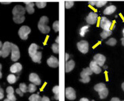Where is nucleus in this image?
<instances>
[{
    "label": "nucleus",
    "instance_id": "obj_54",
    "mask_svg": "<svg viewBox=\"0 0 124 101\" xmlns=\"http://www.w3.org/2000/svg\"><path fill=\"white\" fill-rule=\"evenodd\" d=\"M123 35H124V28L123 29Z\"/></svg>",
    "mask_w": 124,
    "mask_h": 101
},
{
    "label": "nucleus",
    "instance_id": "obj_2",
    "mask_svg": "<svg viewBox=\"0 0 124 101\" xmlns=\"http://www.w3.org/2000/svg\"><path fill=\"white\" fill-rule=\"evenodd\" d=\"M49 22V18L45 16H42L38 23V28L41 33L44 34H47L50 31V27L47 25Z\"/></svg>",
    "mask_w": 124,
    "mask_h": 101
},
{
    "label": "nucleus",
    "instance_id": "obj_27",
    "mask_svg": "<svg viewBox=\"0 0 124 101\" xmlns=\"http://www.w3.org/2000/svg\"><path fill=\"white\" fill-rule=\"evenodd\" d=\"M88 29H89V27L88 26H84V27H82L80 28V35L81 37H84L85 34L86 33V32H88Z\"/></svg>",
    "mask_w": 124,
    "mask_h": 101
},
{
    "label": "nucleus",
    "instance_id": "obj_46",
    "mask_svg": "<svg viewBox=\"0 0 124 101\" xmlns=\"http://www.w3.org/2000/svg\"><path fill=\"white\" fill-rule=\"evenodd\" d=\"M121 44H122V45L124 46V37L121 39Z\"/></svg>",
    "mask_w": 124,
    "mask_h": 101
},
{
    "label": "nucleus",
    "instance_id": "obj_36",
    "mask_svg": "<svg viewBox=\"0 0 124 101\" xmlns=\"http://www.w3.org/2000/svg\"><path fill=\"white\" fill-rule=\"evenodd\" d=\"M6 92L8 93V94H12L14 92V88L12 86H8L6 88Z\"/></svg>",
    "mask_w": 124,
    "mask_h": 101
},
{
    "label": "nucleus",
    "instance_id": "obj_52",
    "mask_svg": "<svg viewBox=\"0 0 124 101\" xmlns=\"http://www.w3.org/2000/svg\"><path fill=\"white\" fill-rule=\"evenodd\" d=\"M3 101H9V100H8V99L7 98V99H5Z\"/></svg>",
    "mask_w": 124,
    "mask_h": 101
},
{
    "label": "nucleus",
    "instance_id": "obj_22",
    "mask_svg": "<svg viewBox=\"0 0 124 101\" xmlns=\"http://www.w3.org/2000/svg\"><path fill=\"white\" fill-rule=\"evenodd\" d=\"M16 80H17V77L14 74H10V75H9L7 77V81L10 84L14 83L16 82Z\"/></svg>",
    "mask_w": 124,
    "mask_h": 101
},
{
    "label": "nucleus",
    "instance_id": "obj_16",
    "mask_svg": "<svg viewBox=\"0 0 124 101\" xmlns=\"http://www.w3.org/2000/svg\"><path fill=\"white\" fill-rule=\"evenodd\" d=\"M75 62L73 60H70L65 63V72L69 73L74 69Z\"/></svg>",
    "mask_w": 124,
    "mask_h": 101
},
{
    "label": "nucleus",
    "instance_id": "obj_30",
    "mask_svg": "<svg viewBox=\"0 0 124 101\" xmlns=\"http://www.w3.org/2000/svg\"><path fill=\"white\" fill-rule=\"evenodd\" d=\"M19 88L20 89V90H21L23 93H26V92H27V91H28V87H27L25 83H22L20 84Z\"/></svg>",
    "mask_w": 124,
    "mask_h": 101
},
{
    "label": "nucleus",
    "instance_id": "obj_1",
    "mask_svg": "<svg viewBox=\"0 0 124 101\" xmlns=\"http://www.w3.org/2000/svg\"><path fill=\"white\" fill-rule=\"evenodd\" d=\"M25 12L26 9L20 5L16 6L12 10L13 20L16 24H21L25 20Z\"/></svg>",
    "mask_w": 124,
    "mask_h": 101
},
{
    "label": "nucleus",
    "instance_id": "obj_39",
    "mask_svg": "<svg viewBox=\"0 0 124 101\" xmlns=\"http://www.w3.org/2000/svg\"><path fill=\"white\" fill-rule=\"evenodd\" d=\"M16 93L18 94H19L20 96H23V94H24V93L20 90V88H18L16 89Z\"/></svg>",
    "mask_w": 124,
    "mask_h": 101
},
{
    "label": "nucleus",
    "instance_id": "obj_28",
    "mask_svg": "<svg viewBox=\"0 0 124 101\" xmlns=\"http://www.w3.org/2000/svg\"><path fill=\"white\" fill-rule=\"evenodd\" d=\"M106 44L108 46H114L117 44V41L115 38H111L106 42Z\"/></svg>",
    "mask_w": 124,
    "mask_h": 101
},
{
    "label": "nucleus",
    "instance_id": "obj_40",
    "mask_svg": "<svg viewBox=\"0 0 124 101\" xmlns=\"http://www.w3.org/2000/svg\"><path fill=\"white\" fill-rule=\"evenodd\" d=\"M41 101H50V99L47 96H43L41 98Z\"/></svg>",
    "mask_w": 124,
    "mask_h": 101
},
{
    "label": "nucleus",
    "instance_id": "obj_13",
    "mask_svg": "<svg viewBox=\"0 0 124 101\" xmlns=\"http://www.w3.org/2000/svg\"><path fill=\"white\" fill-rule=\"evenodd\" d=\"M29 80H30V82H31L36 85H39L41 83V81H40L39 76L36 73H31L29 75Z\"/></svg>",
    "mask_w": 124,
    "mask_h": 101
},
{
    "label": "nucleus",
    "instance_id": "obj_12",
    "mask_svg": "<svg viewBox=\"0 0 124 101\" xmlns=\"http://www.w3.org/2000/svg\"><path fill=\"white\" fill-rule=\"evenodd\" d=\"M46 63L50 67H52V68H57L59 66V60L53 56H51L50 58H49Z\"/></svg>",
    "mask_w": 124,
    "mask_h": 101
},
{
    "label": "nucleus",
    "instance_id": "obj_21",
    "mask_svg": "<svg viewBox=\"0 0 124 101\" xmlns=\"http://www.w3.org/2000/svg\"><path fill=\"white\" fill-rule=\"evenodd\" d=\"M108 90L107 88H105V89H103L101 91L99 92V94L100 98H101V99H104V98H107V96H108Z\"/></svg>",
    "mask_w": 124,
    "mask_h": 101
},
{
    "label": "nucleus",
    "instance_id": "obj_29",
    "mask_svg": "<svg viewBox=\"0 0 124 101\" xmlns=\"http://www.w3.org/2000/svg\"><path fill=\"white\" fill-rule=\"evenodd\" d=\"M37 90V87H36V85L34 84V83H31L30 85H28V91L31 93H32V92H34Z\"/></svg>",
    "mask_w": 124,
    "mask_h": 101
},
{
    "label": "nucleus",
    "instance_id": "obj_10",
    "mask_svg": "<svg viewBox=\"0 0 124 101\" xmlns=\"http://www.w3.org/2000/svg\"><path fill=\"white\" fill-rule=\"evenodd\" d=\"M97 19H98L97 14L94 12H90L88 14V15L86 16V20L89 25H94L96 22Z\"/></svg>",
    "mask_w": 124,
    "mask_h": 101
},
{
    "label": "nucleus",
    "instance_id": "obj_4",
    "mask_svg": "<svg viewBox=\"0 0 124 101\" xmlns=\"http://www.w3.org/2000/svg\"><path fill=\"white\" fill-rule=\"evenodd\" d=\"M31 29L28 26H22L18 31L19 37L22 40H26L28 39V35L31 33Z\"/></svg>",
    "mask_w": 124,
    "mask_h": 101
},
{
    "label": "nucleus",
    "instance_id": "obj_9",
    "mask_svg": "<svg viewBox=\"0 0 124 101\" xmlns=\"http://www.w3.org/2000/svg\"><path fill=\"white\" fill-rule=\"evenodd\" d=\"M111 26V22L107 19L106 17H102L101 19V22H100V27L103 29V30H110Z\"/></svg>",
    "mask_w": 124,
    "mask_h": 101
},
{
    "label": "nucleus",
    "instance_id": "obj_51",
    "mask_svg": "<svg viewBox=\"0 0 124 101\" xmlns=\"http://www.w3.org/2000/svg\"><path fill=\"white\" fill-rule=\"evenodd\" d=\"M1 68H2V66H1V64H0V71H1Z\"/></svg>",
    "mask_w": 124,
    "mask_h": 101
},
{
    "label": "nucleus",
    "instance_id": "obj_6",
    "mask_svg": "<svg viewBox=\"0 0 124 101\" xmlns=\"http://www.w3.org/2000/svg\"><path fill=\"white\" fill-rule=\"evenodd\" d=\"M12 55H11V60L14 62H16L17 60H19L20 57V53L18 47L16 45L12 44Z\"/></svg>",
    "mask_w": 124,
    "mask_h": 101
},
{
    "label": "nucleus",
    "instance_id": "obj_48",
    "mask_svg": "<svg viewBox=\"0 0 124 101\" xmlns=\"http://www.w3.org/2000/svg\"><path fill=\"white\" fill-rule=\"evenodd\" d=\"M3 46V45H2V43H1V41H0V50H1V47Z\"/></svg>",
    "mask_w": 124,
    "mask_h": 101
},
{
    "label": "nucleus",
    "instance_id": "obj_25",
    "mask_svg": "<svg viewBox=\"0 0 124 101\" xmlns=\"http://www.w3.org/2000/svg\"><path fill=\"white\" fill-rule=\"evenodd\" d=\"M112 34V31L111 30H103V31L101 33V37L102 39H106L107 37H109Z\"/></svg>",
    "mask_w": 124,
    "mask_h": 101
},
{
    "label": "nucleus",
    "instance_id": "obj_53",
    "mask_svg": "<svg viewBox=\"0 0 124 101\" xmlns=\"http://www.w3.org/2000/svg\"><path fill=\"white\" fill-rule=\"evenodd\" d=\"M0 56H1V51L0 50Z\"/></svg>",
    "mask_w": 124,
    "mask_h": 101
},
{
    "label": "nucleus",
    "instance_id": "obj_26",
    "mask_svg": "<svg viewBox=\"0 0 124 101\" xmlns=\"http://www.w3.org/2000/svg\"><path fill=\"white\" fill-rule=\"evenodd\" d=\"M28 99H29V101H41V98L39 94H32Z\"/></svg>",
    "mask_w": 124,
    "mask_h": 101
},
{
    "label": "nucleus",
    "instance_id": "obj_7",
    "mask_svg": "<svg viewBox=\"0 0 124 101\" xmlns=\"http://www.w3.org/2000/svg\"><path fill=\"white\" fill-rule=\"evenodd\" d=\"M77 47L78 50L82 54H86L88 52V49H89V44L88 43V41H84V40H82V41H79L77 44Z\"/></svg>",
    "mask_w": 124,
    "mask_h": 101
},
{
    "label": "nucleus",
    "instance_id": "obj_17",
    "mask_svg": "<svg viewBox=\"0 0 124 101\" xmlns=\"http://www.w3.org/2000/svg\"><path fill=\"white\" fill-rule=\"evenodd\" d=\"M39 46L36 44H32L28 48V54L31 57H32L37 52Z\"/></svg>",
    "mask_w": 124,
    "mask_h": 101
},
{
    "label": "nucleus",
    "instance_id": "obj_44",
    "mask_svg": "<svg viewBox=\"0 0 124 101\" xmlns=\"http://www.w3.org/2000/svg\"><path fill=\"white\" fill-rule=\"evenodd\" d=\"M68 57H69V55L68 54H65V60H66V62H67V60H68Z\"/></svg>",
    "mask_w": 124,
    "mask_h": 101
},
{
    "label": "nucleus",
    "instance_id": "obj_23",
    "mask_svg": "<svg viewBox=\"0 0 124 101\" xmlns=\"http://www.w3.org/2000/svg\"><path fill=\"white\" fill-rule=\"evenodd\" d=\"M105 88L106 85L105 83H98V84L94 85V90H96V92H100V91L102 90L103 89H105Z\"/></svg>",
    "mask_w": 124,
    "mask_h": 101
},
{
    "label": "nucleus",
    "instance_id": "obj_31",
    "mask_svg": "<svg viewBox=\"0 0 124 101\" xmlns=\"http://www.w3.org/2000/svg\"><path fill=\"white\" fill-rule=\"evenodd\" d=\"M53 28L55 31V32H58L59 30V23L58 20H56L53 22Z\"/></svg>",
    "mask_w": 124,
    "mask_h": 101
},
{
    "label": "nucleus",
    "instance_id": "obj_20",
    "mask_svg": "<svg viewBox=\"0 0 124 101\" xmlns=\"http://www.w3.org/2000/svg\"><path fill=\"white\" fill-rule=\"evenodd\" d=\"M32 60L34 63H40L41 58H42V53L40 52H38L34 54L32 57H31Z\"/></svg>",
    "mask_w": 124,
    "mask_h": 101
},
{
    "label": "nucleus",
    "instance_id": "obj_49",
    "mask_svg": "<svg viewBox=\"0 0 124 101\" xmlns=\"http://www.w3.org/2000/svg\"><path fill=\"white\" fill-rule=\"evenodd\" d=\"M121 88H122V89H123V90L124 91V82L122 83V85H121Z\"/></svg>",
    "mask_w": 124,
    "mask_h": 101
},
{
    "label": "nucleus",
    "instance_id": "obj_32",
    "mask_svg": "<svg viewBox=\"0 0 124 101\" xmlns=\"http://www.w3.org/2000/svg\"><path fill=\"white\" fill-rule=\"evenodd\" d=\"M52 50L54 53L58 54L59 53V44H53L52 45Z\"/></svg>",
    "mask_w": 124,
    "mask_h": 101
},
{
    "label": "nucleus",
    "instance_id": "obj_8",
    "mask_svg": "<svg viewBox=\"0 0 124 101\" xmlns=\"http://www.w3.org/2000/svg\"><path fill=\"white\" fill-rule=\"evenodd\" d=\"M65 97L70 101L75 100L76 98V94L74 89L71 87H68L65 89Z\"/></svg>",
    "mask_w": 124,
    "mask_h": 101
},
{
    "label": "nucleus",
    "instance_id": "obj_33",
    "mask_svg": "<svg viewBox=\"0 0 124 101\" xmlns=\"http://www.w3.org/2000/svg\"><path fill=\"white\" fill-rule=\"evenodd\" d=\"M107 3L106 1H96V6L97 8H101V7L104 6L106 3Z\"/></svg>",
    "mask_w": 124,
    "mask_h": 101
},
{
    "label": "nucleus",
    "instance_id": "obj_35",
    "mask_svg": "<svg viewBox=\"0 0 124 101\" xmlns=\"http://www.w3.org/2000/svg\"><path fill=\"white\" fill-rule=\"evenodd\" d=\"M74 3L73 1H65V8L66 9H70L71 7H73Z\"/></svg>",
    "mask_w": 124,
    "mask_h": 101
},
{
    "label": "nucleus",
    "instance_id": "obj_38",
    "mask_svg": "<svg viewBox=\"0 0 124 101\" xmlns=\"http://www.w3.org/2000/svg\"><path fill=\"white\" fill-rule=\"evenodd\" d=\"M3 97H4V94H3V89L0 87V100L3 99Z\"/></svg>",
    "mask_w": 124,
    "mask_h": 101
},
{
    "label": "nucleus",
    "instance_id": "obj_47",
    "mask_svg": "<svg viewBox=\"0 0 124 101\" xmlns=\"http://www.w3.org/2000/svg\"><path fill=\"white\" fill-rule=\"evenodd\" d=\"M1 4H9L11 3V2H1Z\"/></svg>",
    "mask_w": 124,
    "mask_h": 101
},
{
    "label": "nucleus",
    "instance_id": "obj_18",
    "mask_svg": "<svg viewBox=\"0 0 124 101\" xmlns=\"http://www.w3.org/2000/svg\"><path fill=\"white\" fill-rule=\"evenodd\" d=\"M26 5V11L28 12V14H32L34 12V3L33 2H24Z\"/></svg>",
    "mask_w": 124,
    "mask_h": 101
},
{
    "label": "nucleus",
    "instance_id": "obj_11",
    "mask_svg": "<svg viewBox=\"0 0 124 101\" xmlns=\"http://www.w3.org/2000/svg\"><path fill=\"white\" fill-rule=\"evenodd\" d=\"M106 58L104 55L101 54H97L94 56V61L96 62L100 66H103L105 63Z\"/></svg>",
    "mask_w": 124,
    "mask_h": 101
},
{
    "label": "nucleus",
    "instance_id": "obj_34",
    "mask_svg": "<svg viewBox=\"0 0 124 101\" xmlns=\"http://www.w3.org/2000/svg\"><path fill=\"white\" fill-rule=\"evenodd\" d=\"M36 6L39 8H44L45 7H46V2H36Z\"/></svg>",
    "mask_w": 124,
    "mask_h": 101
},
{
    "label": "nucleus",
    "instance_id": "obj_45",
    "mask_svg": "<svg viewBox=\"0 0 124 101\" xmlns=\"http://www.w3.org/2000/svg\"><path fill=\"white\" fill-rule=\"evenodd\" d=\"M55 41L57 44H59V36H57V39H56Z\"/></svg>",
    "mask_w": 124,
    "mask_h": 101
},
{
    "label": "nucleus",
    "instance_id": "obj_5",
    "mask_svg": "<svg viewBox=\"0 0 124 101\" xmlns=\"http://www.w3.org/2000/svg\"><path fill=\"white\" fill-rule=\"evenodd\" d=\"M12 44L8 42V41H6L3 44V46L1 47V56L3 58H6L7 56H8V55L12 51Z\"/></svg>",
    "mask_w": 124,
    "mask_h": 101
},
{
    "label": "nucleus",
    "instance_id": "obj_50",
    "mask_svg": "<svg viewBox=\"0 0 124 101\" xmlns=\"http://www.w3.org/2000/svg\"><path fill=\"white\" fill-rule=\"evenodd\" d=\"M1 77H2V73H1V72L0 71V79H1Z\"/></svg>",
    "mask_w": 124,
    "mask_h": 101
},
{
    "label": "nucleus",
    "instance_id": "obj_37",
    "mask_svg": "<svg viewBox=\"0 0 124 101\" xmlns=\"http://www.w3.org/2000/svg\"><path fill=\"white\" fill-rule=\"evenodd\" d=\"M7 98L9 100V101H16V96H14V94H8L7 95Z\"/></svg>",
    "mask_w": 124,
    "mask_h": 101
},
{
    "label": "nucleus",
    "instance_id": "obj_3",
    "mask_svg": "<svg viewBox=\"0 0 124 101\" xmlns=\"http://www.w3.org/2000/svg\"><path fill=\"white\" fill-rule=\"evenodd\" d=\"M93 73V72L90 69V67H87L86 69H84L80 73L81 79H80V82L84 83H88L90 81V75H91Z\"/></svg>",
    "mask_w": 124,
    "mask_h": 101
},
{
    "label": "nucleus",
    "instance_id": "obj_19",
    "mask_svg": "<svg viewBox=\"0 0 124 101\" xmlns=\"http://www.w3.org/2000/svg\"><path fill=\"white\" fill-rule=\"evenodd\" d=\"M116 10V7L113 5L109 6L107 7L105 10H104V14L105 15H111L112 14L115 12Z\"/></svg>",
    "mask_w": 124,
    "mask_h": 101
},
{
    "label": "nucleus",
    "instance_id": "obj_43",
    "mask_svg": "<svg viewBox=\"0 0 124 101\" xmlns=\"http://www.w3.org/2000/svg\"><path fill=\"white\" fill-rule=\"evenodd\" d=\"M80 101H90L86 98H81L80 100Z\"/></svg>",
    "mask_w": 124,
    "mask_h": 101
},
{
    "label": "nucleus",
    "instance_id": "obj_42",
    "mask_svg": "<svg viewBox=\"0 0 124 101\" xmlns=\"http://www.w3.org/2000/svg\"><path fill=\"white\" fill-rule=\"evenodd\" d=\"M111 101H120V100H119V98L114 97V98H112L111 100Z\"/></svg>",
    "mask_w": 124,
    "mask_h": 101
},
{
    "label": "nucleus",
    "instance_id": "obj_15",
    "mask_svg": "<svg viewBox=\"0 0 124 101\" xmlns=\"http://www.w3.org/2000/svg\"><path fill=\"white\" fill-rule=\"evenodd\" d=\"M22 69V64L19 63H16L15 64H12L10 67V71L12 73H18L21 71Z\"/></svg>",
    "mask_w": 124,
    "mask_h": 101
},
{
    "label": "nucleus",
    "instance_id": "obj_41",
    "mask_svg": "<svg viewBox=\"0 0 124 101\" xmlns=\"http://www.w3.org/2000/svg\"><path fill=\"white\" fill-rule=\"evenodd\" d=\"M88 3H89V4H90L91 6H96V1H89Z\"/></svg>",
    "mask_w": 124,
    "mask_h": 101
},
{
    "label": "nucleus",
    "instance_id": "obj_55",
    "mask_svg": "<svg viewBox=\"0 0 124 101\" xmlns=\"http://www.w3.org/2000/svg\"></svg>",
    "mask_w": 124,
    "mask_h": 101
},
{
    "label": "nucleus",
    "instance_id": "obj_24",
    "mask_svg": "<svg viewBox=\"0 0 124 101\" xmlns=\"http://www.w3.org/2000/svg\"><path fill=\"white\" fill-rule=\"evenodd\" d=\"M53 92L55 94V99L58 101L59 99V85H55V87H53Z\"/></svg>",
    "mask_w": 124,
    "mask_h": 101
},
{
    "label": "nucleus",
    "instance_id": "obj_14",
    "mask_svg": "<svg viewBox=\"0 0 124 101\" xmlns=\"http://www.w3.org/2000/svg\"><path fill=\"white\" fill-rule=\"evenodd\" d=\"M89 67H90V69L92 70L93 73H94L95 74H99L101 72V69L100 66L94 60L90 62Z\"/></svg>",
    "mask_w": 124,
    "mask_h": 101
}]
</instances>
